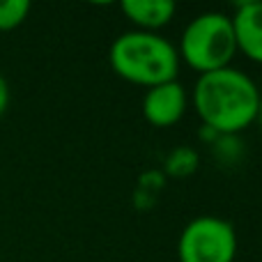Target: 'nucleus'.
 I'll return each mask as SVG.
<instances>
[{"label":"nucleus","instance_id":"obj_8","mask_svg":"<svg viewBox=\"0 0 262 262\" xmlns=\"http://www.w3.org/2000/svg\"><path fill=\"white\" fill-rule=\"evenodd\" d=\"M30 14L28 0H0V32L16 30Z\"/></svg>","mask_w":262,"mask_h":262},{"label":"nucleus","instance_id":"obj_6","mask_svg":"<svg viewBox=\"0 0 262 262\" xmlns=\"http://www.w3.org/2000/svg\"><path fill=\"white\" fill-rule=\"evenodd\" d=\"M235 28L237 51L262 64V0L239 3L230 14Z\"/></svg>","mask_w":262,"mask_h":262},{"label":"nucleus","instance_id":"obj_4","mask_svg":"<svg viewBox=\"0 0 262 262\" xmlns=\"http://www.w3.org/2000/svg\"><path fill=\"white\" fill-rule=\"evenodd\" d=\"M237 232L221 216H195L177 239L180 262H235Z\"/></svg>","mask_w":262,"mask_h":262},{"label":"nucleus","instance_id":"obj_10","mask_svg":"<svg viewBox=\"0 0 262 262\" xmlns=\"http://www.w3.org/2000/svg\"><path fill=\"white\" fill-rule=\"evenodd\" d=\"M255 122L262 127V95H260V108H258V118H255Z\"/></svg>","mask_w":262,"mask_h":262},{"label":"nucleus","instance_id":"obj_1","mask_svg":"<svg viewBox=\"0 0 262 262\" xmlns=\"http://www.w3.org/2000/svg\"><path fill=\"white\" fill-rule=\"evenodd\" d=\"M260 95V88L249 74L226 67L198 76L193 85V108L212 134L237 136L255 124Z\"/></svg>","mask_w":262,"mask_h":262},{"label":"nucleus","instance_id":"obj_3","mask_svg":"<svg viewBox=\"0 0 262 262\" xmlns=\"http://www.w3.org/2000/svg\"><path fill=\"white\" fill-rule=\"evenodd\" d=\"M180 62L198 72V76L230 67L235 60L237 39L232 18L226 12H203L189 21L180 37Z\"/></svg>","mask_w":262,"mask_h":262},{"label":"nucleus","instance_id":"obj_5","mask_svg":"<svg viewBox=\"0 0 262 262\" xmlns=\"http://www.w3.org/2000/svg\"><path fill=\"white\" fill-rule=\"evenodd\" d=\"M143 118L154 129L175 127L189 108V92L180 81H168L145 90L143 95Z\"/></svg>","mask_w":262,"mask_h":262},{"label":"nucleus","instance_id":"obj_9","mask_svg":"<svg viewBox=\"0 0 262 262\" xmlns=\"http://www.w3.org/2000/svg\"><path fill=\"white\" fill-rule=\"evenodd\" d=\"M7 106H9V85H7V78L0 74V120L7 113Z\"/></svg>","mask_w":262,"mask_h":262},{"label":"nucleus","instance_id":"obj_7","mask_svg":"<svg viewBox=\"0 0 262 262\" xmlns=\"http://www.w3.org/2000/svg\"><path fill=\"white\" fill-rule=\"evenodd\" d=\"M120 9L134 30L140 32H159L177 14L175 3L170 0H124Z\"/></svg>","mask_w":262,"mask_h":262},{"label":"nucleus","instance_id":"obj_2","mask_svg":"<svg viewBox=\"0 0 262 262\" xmlns=\"http://www.w3.org/2000/svg\"><path fill=\"white\" fill-rule=\"evenodd\" d=\"M111 69L118 78L145 90L177 81L180 74V53L172 41L159 32L129 30L111 44L108 51Z\"/></svg>","mask_w":262,"mask_h":262}]
</instances>
